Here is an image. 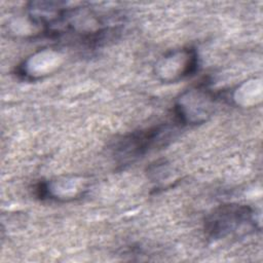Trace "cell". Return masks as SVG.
I'll use <instances>...</instances> for the list:
<instances>
[{"label":"cell","instance_id":"1","mask_svg":"<svg viewBox=\"0 0 263 263\" xmlns=\"http://www.w3.org/2000/svg\"><path fill=\"white\" fill-rule=\"evenodd\" d=\"M181 126L174 120V123L163 122L132 132L115 142L113 156L119 165L130 164L148 152L170 144Z\"/></svg>","mask_w":263,"mask_h":263},{"label":"cell","instance_id":"2","mask_svg":"<svg viewBox=\"0 0 263 263\" xmlns=\"http://www.w3.org/2000/svg\"><path fill=\"white\" fill-rule=\"evenodd\" d=\"M259 228L256 211L239 203H223L214 209L204 220V231L213 239L247 234Z\"/></svg>","mask_w":263,"mask_h":263},{"label":"cell","instance_id":"3","mask_svg":"<svg viewBox=\"0 0 263 263\" xmlns=\"http://www.w3.org/2000/svg\"><path fill=\"white\" fill-rule=\"evenodd\" d=\"M217 98L206 79L199 81L177 100L174 107L175 120L182 126L206 121L214 111Z\"/></svg>","mask_w":263,"mask_h":263},{"label":"cell","instance_id":"4","mask_svg":"<svg viewBox=\"0 0 263 263\" xmlns=\"http://www.w3.org/2000/svg\"><path fill=\"white\" fill-rule=\"evenodd\" d=\"M199 59L194 47H183L165 53L155 64V73L164 82H176L192 76Z\"/></svg>","mask_w":263,"mask_h":263}]
</instances>
